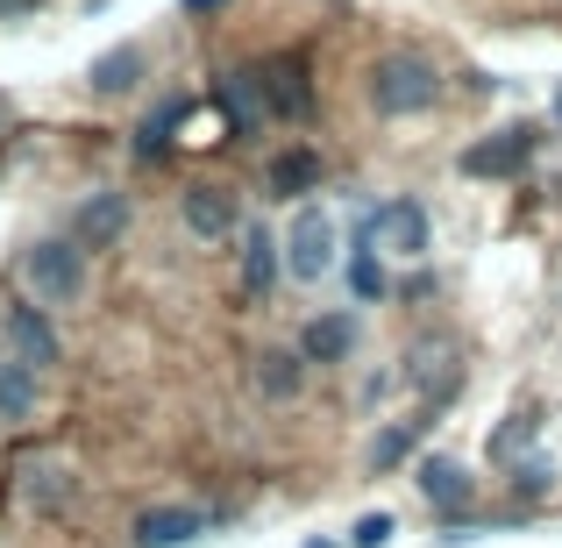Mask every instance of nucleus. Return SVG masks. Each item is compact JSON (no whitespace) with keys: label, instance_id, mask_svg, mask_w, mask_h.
<instances>
[{"label":"nucleus","instance_id":"obj_15","mask_svg":"<svg viewBox=\"0 0 562 548\" xmlns=\"http://www.w3.org/2000/svg\"><path fill=\"white\" fill-rule=\"evenodd\" d=\"M349 349H357V321L349 314H321V321L300 328V357L306 364H342Z\"/></svg>","mask_w":562,"mask_h":548},{"label":"nucleus","instance_id":"obj_18","mask_svg":"<svg viewBox=\"0 0 562 548\" xmlns=\"http://www.w3.org/2000/svg\"><path fill=\"white\" fill-rule=\"evenodd\" d=\"M314 186H321V150H306V143H300V150H278L271 157V192H278V200L314 192Z\"/></svg>","mask_w":562,"mask_h":548},{"label":"nucleus","instance_id":"obj_7","mask_svg":"<svg viewBox=\"0 0 562 548\" xmlns=\"http://www.w3.org/2000/svg\"><path fill=\"white\" fill-rule=\"evenodd\" d=\"M179 214H186V228L200 235V243H228V235L249 228L243 206H235V192H228V186H206V179L179 186Z\"/></svg>","mask_w":562,"mask_h":548},{"label":"nucleus","instance_id":"obj_2","mask_svg":"<svg viewBox=\"0 0 562 548\" xmlns=\"http://www.w3.org/2000/svg\"><path fill=\"white\" fill-rule=\"evenodd\" d=\"M22 278H29L43 314H50V306H71V300H86V249L71 243V235H50V243H36L22 257Z\"/></svg>","mask_w":562,"mask_h":548},{"label":"nucleus","instance_id":"obj_14","mask_svg":"<svg viewBox=\"0 0 562 548\" xmlns=\"http://www.w3.org/2000/svg\"><path fill=\"white\" fill-rule=\"evenodd\" d=\"M214 100H221V114H228V128H235V136H257V128L271 122V108H263V86H257V71H221Z\"/></svg>","mask_w":562,"mask_h":548},{"label":"nucleus","instance_id":"obj_6","mask_svg":"<svg viewBox=\"0 0 562 548\" xmlns=\"http://www.w3.org/2000/svg\"><path fill=\"white\" fill-rule=\"evenodd\" d=\"M357 243L378 249V257H420V249H427V206L420 200H384V206H371V221H363Z\"/></svg>","mask_w":562,"mask_h":548},{"label":"nucleus","instance_id":"obj_19","mask_svg":"<svg viewBox=\"0 0 562 548\" xmlns=\"http://www.w3.org/2000/svg\"><path fill=\"white\" fill-rule=\"evenodd\" d=\"M143 79V51H136V43H128V51H108V57H100V65H93V93H128V86H136Z\"/></svg>","mask_w":562,"mask_h":548},{"label":"nucleus","instance_id":"obj_9","mask_svg":"<svg viewBox=\"0 0 562 548\" xmlns=\"http://www.w3.org/2000/svg\"><path fill=\"white\" fill-rule=\"evenodd\" d=\"M413 484H420V499L441 513V521H463L470 499H477V478H470L456 456H420V470H413Z\"/></svg>","mask_w":562,"mask_h":548},{"label":"nucleus","instance_id":"obj_20","mask_svg":"<svg viewBox=\"0 0 562 548\" xmlns=\"http://www.w3.org/2000/svg\"><path fill=\"white\" fill-rule=\"evenodd\" d=\"M420 427H427V421H398V427H384V435L371 441V470H378V478H384V470H398V463L413 456V441H420Z\"/></svg>","mask_w":562,"mask_h":548},{"label":"nucleus","instance_id":"obj_10","mask_svg":"<svg viewBox=\"0 0 562 548\" xmlns=\"http://www.w3.org/2000/svg\"><path fill=\"white\" fill-rule=\"evenodd\" d=\"M65 235L86 249V257H93V249H114V243L128 235V200H122V192H86Z\"/></svg>","mask_w":562,"mask_h":548},{"label":"nucleus","instance_id":"obj_27","mask_svg":"<svg viewBox=\"0 0 562 548\" xmlns=\"http://www.w3.org/2000/svg\"><path fill=\"white\" fill-rule=\"evenodd\" d=\"M0 122H8V100H0Z\"/></svg>","mask_w":562,"mask_h":548},{"label":"nucleus","instance_id":"obj_24","mask_svg":"<svg viewBox=\"0 0 562 548\" xmlns=\"http://www.w3.org/2000/svg\"><path fill=\"white\" fill-rule=\"evenodd\" d=\"M513 492H520V499H549L555 492V470L541 463V456H527V463H513Z\"/></svg>","mask_w":562,"mask_h":548},{"label":"nucleus","instance_id":"obj_16","mask_svg":"<svg viewBox=\"0 0 562 548\" xmlns=\"http://www.w3.org/2000/svg\"><path fill=\"white\" fill-rule=\"evenodd\" d=\"M257 392L271 399V406L300 399L306 392V357H300V349H263V357H257Z\"/></svg>","mask_w":562,"mask_h":548},{"label":"nucleus","instance_id":"obj_13","mask_svg":"<svg viewBox=\"0 0 562 548\" xmlns=\"http://www.w3.org/2000/svg\"><path fill=\"white\" fill-rule=\"evenodd\" d=\"M278 271H285V235H271L263 221H249L243 228V292L263 300V292L278 286Z\"/></svg>","mask_w":562,"mask_h":548},{"label":"nucleus","instance_id":"obj_4","mask_svg":"<svg viewBox=\"0 0 562 548\" xmlns=\"http://www.w3.org/2000/svg\"><path fill=\"white\" fill-rule=\"evenodd\" d=\"M406 392L420 399V406H449V399L463 392V349H456L449 335H420V343L406 349Z\"/></svg>","mask_w":562,"mask_h":548},{"label":"nucleus","instance_id":"obj_8","mask_svg":"<svg viewBox=\"0 0 562 548\" xmlns=\"http://www.w3.org/2000/svg\"><path fill=\"white\" fill-rule=\"evenodd\" d=\"M0 349H8V357H22L29 370H50L57 364V328H50V314H43V306H8V314H0Z\"/></svg>","mask_w":562,"mask_h":548},{"label":"nucleus","instance_id":"obj_21","mask_svg":"<svg viewBox=\"0 0 562 548\" xmlns=\"http://www.w3.org/2000/svg\"><path fill=\"white\" fill-rule=\"evenodd\" d=\"M186 122V100H165V108L143 122V143H136V157H165V143H171V128Z\"/></svg>","mask_w":562,"mask_h":548},{"label":"nucleus","instance_id":"obj_26","mask_svg":"<svg viewBox=\"0 0 562 548\" xmlns=\"http://www.w3.org/2000/svg\"><path fill=\"white\" fill-rule=\"evenodd\" d=\"M221 8V0H186V14H214Z\"/></svg>","mask_w":562,"mask_h":548},{"label":"nucleus","instance_id":"obj_3","mask_svg":"<svg viewBox=\"0 0 562 548\" xmlns=\"http://www.w3.org/2000/svg\"><path fill=\"white\" fill-rule=\"evenodd\" d=\"M328 271H335V221L321 200H300L285 228V278L292 286H321Z\"/></svg>","mask_w":562,"mask_h":548},{"label":"nucleus","instance_id":"obj_23","mask_svg":"<svg viewBox=\"0 0 562 548\" xmlns=\"http://www.w3.org/2000/svg\"><path fill=\"white\" fill-rule=\"evenodd\" d=\"M535 427H541L535 413H513V427H498V435H492V456H498V463H513V456L535 441Z\"/></svg>","mask_w":562,"mask_h":548},{"label":"nucleus","instance_id":"obj_17","mask_svg":"<svg viewBox=\"0 0 562 548\" xmlns=\"http://www.w3.org/2000/svg\"><path fill=\"white\" fill-rule=\"evenodd\" d=\"M36 399H43V378L22 357H8V349H0V421H29V413H36Z\"/></svg>","mask_w":562,"mask_h":548},{"label":"nucleus","instance_id":"obj_25","mask_svg":"<svg viewBox=\"0 0 562 548\" xmlns=\"http://www.w3.org/2000/svg\"><path fill=\"white\" fill-rule=\"evenodd\" d=\"M384 541H392V513H363L349 527V548H384Z\"/></svg>","mask_w":562,"mask_h":548},{"label":"nucleus","instance_id":"obj_22","mask_svg":"<svg viewBox=\"0 0 562 548\" xmlns=\"http://www.w3.org/2000/svg\"><path fill=\"white\" fill-rule=\"evenodd\" d=\"M349 292L357 300H384V264H378V249H349Z\"/></svg>","mask_w":562,"mask_h":548},{"label":"nucleus","instance_id":"obj_12","mask_svg":"<svg viewBox=\"0 0 562 548\" xmlns=\"http://www.w3.org/2000/svg\"><path fill=\"white\" fill-rule=\"evenodd\" d=\"M527 157H535V128H498L463 150V179H513Z\"/></svg>","mask_w":562,"mask_h":548},{"label":"nucleus","instance_id":"obj_5","mask_svg":"<svg viewBox=\"0 0 562 548\" xmlns=\"http://www.w3.org/2000/svg\"><path fill=\"white\" fill-rule=\"evenodd\" d=\"M249 71H257L263 108H271V114H285V122H306V114H314V65H306L300 51H271L263 65H249Z\"/></svg>","mask_w":562,"mask_h":548},{"label":"nucleus","instance_id":"obj_1","mask_svg":"<svg viewBox=\"0 0 562 548\" xmlns=\"http://www.w3.org/2000/svg\"><path fill=\"white\" fill-rule=\"evenodd\" d=\"M441 100V71L427 51H384L371 65V108L384 122H406V114H427Z\"/></svg>","mask_w":562,"mask_h":548},{"label":"nucleus","instance_id":"obj_11","mask_svg":"<svg viewBox=\"0 0 562 548\" xmlns=\"http://www.w3.org/2000/svg\"><path fill=\"white\" fill-rule=\"evenodd\" d=\"M206 527H214V513H200V506H143L136 527H128V541L136 548H186V541H200Z\"/></svg>","mask_w":562,"mask_h":548}]
</instances>
